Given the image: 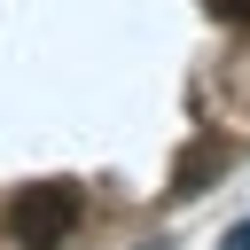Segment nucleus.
Listing matches in <instances>:
<instances>
[{"instance_id": "nucleus-1", "label": "nucleus", "mask_w": 250, "mask_h": 250, "mask_svg": "<svg viewBox=\"0 0 250 250\" xmlns=\"http://www.w3.org/2000/svg\"><path fill=\"white\" fill-rule=\"evenodd\" d=\"M70 227H78V188H62V180L23 188V195L8 203V234H16V250H62Z\"/></svg>"}, {"instance_id": "nucleus-2", "label": "nucleus", "mask_w": 250, "mask_h": 250, "mask_svg": "<svg viewBox=\"0 0 250 250\" xmlns=\"http://www.w3.org/2000/svg\"><path fill=\"white\" fill-rule=\"evenodd\" d=\"M219 172H227V141H188L172 164V195H203Z\"/></svg>"}, {"instance_id": "nucleus-3", "label": "nucleus", "mask_w": 250, "mask_h": 250, "mask_svg": "<svg viewBox=\"0 0 250 250\" xmlns=\"http://www.w3.org/2000/svg\"><path fill=\"white\" fill-rule=\"evenodd\" d=\"M211 23H250V0H203Z\"/></svg>"}, {"instance_id": "nucleus-4", "label": "nucleus", "mask_w": 250, "mask_h": 250, "mask_svg": "<svg viewBox=\"0 0 250 250\" xmlns=\"http://www.w3.org/2000/svg\"><path fill=\"white\" fill-rule=\"evenodd\" d=\"M219 250H250V219H234V227L219 234Z\"/></svg>"}]
</instances>
